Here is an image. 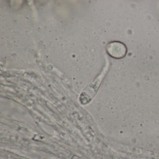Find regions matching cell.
<instances>
[{
    "mask_svg": "<svg viewBox=\"0 0 159 159\" xmlns=\"http://www.w3.org/2000/svg\"><path fill=\"white\" fill-rule=\"evenodd\" d=\"M107 52L111 57L116 59H120L125 57L127 52L126 46L122 43L114 41L107 45Z\"/></svg>",
    "mask_w": 159,
    "mask_h": 159,
    "instance_id": "cell-1",
    "label": "cell"
}]
</instances>
